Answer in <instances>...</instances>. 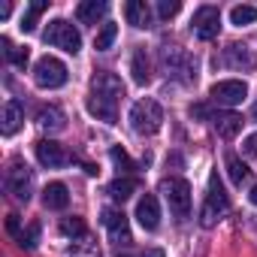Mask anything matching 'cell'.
<instances>
[{
  "label": "cell",
  "instance_id": "obj_1",
  "mask_svg": "<svg viewBox=\"0 0 257 257\" xmlns=\"http://www.w3.org/2000/svg\"><path fill=\"white\" fill-rule=\"evenodd\" d=\"M124 97V85L115 73H97L91 79V94H88V112L106 124H115L118 118V100Z\"/></svg>",
  "mask_w": 257,
  "mask_h": 257
},
{
  "label": "cell",
  "instance_id": "obj_2",
  "mask_svg": "<svg viewBox=\"0 0 257 257\" xmlns=\"http://www.w3.org/2000/svg\"><path fill=\"white\" fill-rule=\"evenodd\" d=\"M164 124V109L158 100L146 97V100H137L134 109H131V127L140 134V137H155Z\"/></svg>",
  "mask_w": 257,
  "mask_h": 257
},
{
  "label": "cell",
  "instance_id": "obj_3",
  "mask_svg": "<svg viewBox=\"0 0 257 257\" xmlns=\"http://www.w3.org/2000/svg\"><path fill=\"white\" fill-rule=\"evenodd\" d=\"M161 67H164L167 76H173V79H179V82H185V85L197 79V64H194V58H191L185 49H179V46H164V49H161Z\"/></svg>",
  "mask_w": 257,
  "mask_h": 257
},
{
  "label": "cell",
  "instance_id": "obj_4",
  "mask_svg": "<svg viewBox=\"0 0 257 257\" xmlns=\"http://www.w3.org/2000/svg\"><path fill=\"white\" fill-rule=\"evenodd\" d=\"M230 209V197L218 179V173L209 176V191H206V203H203V212H200V224L203 227H215V221Z\"/></svg>",
  "mask_w": 257,
  "mask_h": 257
},
{
  "label": "cell",
  "instance_id": "obj_5",
  "mask_svg": "<svg viewBox=\"0 0 257 257\" xmlns=\"http://www.w3.org/2000/svg\"><path fill=\"white\" fill-rule=\"evenodd\" d=\"M43 40H46V46L61 49V52H67V55H79V49H82V37H79V31H76L70 22H64V19L49 22Z\"/></svg>",
  "mask_w": 257,
  "mask_h": 257
},
{
  "label": "cell",
  "instance_id": "obj_6",
  "mask_svg": "<svg viewBox=\"0 0 257 257\" xmlns=\"http://www.w3.org/2000/svg\"><path fill=\"white\" fill-rule=\"evenodd\" d=\"M161 194L167 197L170 212H173L179 221H185V218L191 215V185H188L185 179H164V182H161Z\"/></svg>",
  "mask_w": 257,
  "mask_h": 257
},
{
  "label": "cell",
  "instance_id": "obj_7",
  "mask_svg": "<svg viewBox=\"0 0 257 257\" xmlns=\"http://www.w3.org/2000/svg\"><path fill=\"white\" fill-rule=\"evenodd\" d=\"M67 79H70V73H67L64 61H58V58H52V55L40 58V61H37V67H34V82H37L40 88L55 91V88H64V85H67Z\"/></svg>",
  "mask_w": 257,
  "mask_h": 257
},
{
  "label": "cell",
  "instance_id": "obj_8",
  "mask_svg": "<svg viewBox=\"0 0 257 257\" xmlns=\"http://www.w3.org/2000/svg\"><path fill=\"white\" fill-rule=\"evenodd\" d=\"M7 191L19 200V203H28L31 200V191H34V173L28 164L22 161H13L10 173H7Z\"/></svg>",
  "mask_w": 257,
  "mask_h": 257
},
{
  "label": "cell",
  "instance_id": "obj_9",
  "mask_svg": "<svg viewBox=\"0 0 257 257\" xmlns=\"http://www.w3.org/2000/svg\"><path fill=\"white\" fill-rule=\"evenodd\" d=\"M209 97L218 103V106H239L245 97H248V85L242 79H221L209 88Z\"/></svg>",
  "mask_w": 257,
  "mask_h": 257
},
{
  "label": "cell",
  "instance_id": "obj_10",
  "mask_svg": "<svg viewBox=\"0 0 257 257\" xmlns=\"http://www.w3.org/2000/svg\"><path fill=\"white\" fill-rule=\"evenodd\" d=\"M191 31H194L197 40H215L218 31H221V13H218V7H209V4L200 7L194 13V19H191Z\"/></svg>",
  "mask_w": 257,
  "mask_h": 257
},
{
  "label": "cell",
  "instance_id": "obj_11",
  "mask_svg": "<svg viewBox=\"0 0 257 257\" xmlns=\"http://www.w3.org/2000/svg\"><path fill=\"white\" fill-rule=\"evenodd\" d=\"M100 215H103V227L109 230V239H112L115 245H131V242H134V236H131V224H127V215H124L121 209L106 206Z\"/></svg>",
  "mask_w": 257,
  "mask_h": 257
},
{
  "label": "cell",
  "instance_id": "obj_12",
  "mask_svg": "<svg viewBox=\"0 0 257 257\" xmlns=\"http://www.w3.org/2000/svg\"><path fill=\"white\" fill-rule=\"evenodd\" d=\"M37 161L49 170H61L70 164V155L64 152V146H58L55 140H40L37 143Z\"/></svg>",
  "mask_w": 257,
  "mask_h": 257
},
{
  "label": "cell",
  "instance_id": "obj_13",
  "mask_svg": "<svg viewBox=\"0 0 257 257\" xmlns=\"http://www.w3.org/2000/svg\"><path fill=\"white\" fill-rule=\"evenodd\" d=\"M137 221L143 224V230L155 233L161 227V206H158V197L155 194H146L140 203H137Z\"/></svg>",
  "mask_w": 257,
  "mask_h": 257
},
{
  "label": "cell",
  "instance_id": "obj_14",
  "mask_svg": "<svg viewBox=\"0 0 257 257\" xmlns=\"http://www.w3.org/2000/svg\"><path fill=\"white\" fill-rule=\"evenodd\" d=\"M224 64L233 67V70H254L257 67V58H254V52L245 43H230L224 49Z\"/></svg>",
  "mask_w": 257,
  "mask_h": 257
},
{
  "label": "cell",
  "instance_id": "obj_15",
  "mask_svg": "<svg viewBox=\"0 0 257 257\" xmlns=\"http://www.w3.org/2000/svg\"><path fill=\"white\" fill-rule=\"evenodd\" d=\"M212 127L218 131V137L233 140L242 131V115H236V112H215L212 115Z\"/></svg>",
  "mask_w": 257,
  "mask_h": 257
},
{
  "label": "cell",
  "instance_id": "obj_16",
  "mask_svg": "<svg viewBox=\"0 0 257 257\" xmlns=\"http://www.w3.org/2000/svg\"><path fill=\"white\" fill-rule=\"evenodd\" d=\"M37 124L43 127V131H49V134H61L64 127H67V115L58 106H43L37 112Z\"/></svg>",
  "mask_w": 257,
  "mask_h": 257
},
{
  "label": "cell",
  "instance_id": "obj_17",
  "mask_svg": "<svg viewBox=\"0 0 257 257\" xmlns=\"http://www.w3.org/2000/svg\"><path fill=\"white\" fill-rule=\"evenodd\" d=\"M124 16H127V22H131L134 28H149L152 25V10H149L146 0H127Z\"/></svg>",
  "mask_w": 257,
  "mask_h": 257
},
{
  "label": "cell",
  "instance_id": "obj_18",
  "mask_svg": "<svg viewBox=\"0 0 257 257\" xmlns=\"http://www.w3.org/2000/svg\"><path fill=\"white\" fill-rule=\"evenodd\" d=\"M22 121H25L22 103L10 100V103L4 106V118H0V131H4V137H13V134L19 131V127H22Z\"/></svg>",
  "mask_w": 257,
  "mask_h": 257
},
{
  "label": "cell",
  "instance_id": "obj_19",
  "mask_svg": "<svg viewBox=\"0 0 257 257\" xmlns=\"http://www.w3.org/2000/svg\"><path fill=\"white\" fill-rule=\"evenodd\" d=\"M106 10H109V4H103V0H85V4L76 7V19L82 25H97L106 16Z\"/></svg>",
  "mask_w": 257,
  "mask_h": 257
},
{
  "label": "cell",
  "instance_id": "obj_20",
  "mask_svg": "<svg viewBox=\"0 0 257 257\" xmlns=\"http://www.w3.org/2000/svg\"><path fill=\"white\" fill-rule=\"evenodd\" d=\"M43 203H46V209H67V206H70V191H67V185H64V182L46 185Z\"/></svg>",
  "mask_w": 257,
  "mask_h": 257
},
{
  "label": "cell",
  "instance_id": "obj_21",
  "mask_svg": "<svg viewBox=\"0 0 257 257\" xmlns=\"http://www.w3.org/2000/svg\"><path fill=\"white\" fill-rule=\"evenodd\" d=\"M140 188V182L134 179V176H118L112 185H109V197L112 200H118V203H124L127 197H134V191Z\"/></svg>",
  "mask_w": 257,
  "mask_h": 257
},
{
  "label": "cell",
  "instance_id": "obj_22",
  "mask_svg": "<svg viewBox=\"0 0 257 257\" xmlns=\"http://www.w3.org/2000/svg\"><path fill=\"white\" fill-rule=\"evenodd\" d=\"M131 73H134V82H137V85H149L152 67H149L146 49H137V52H134V58H131Z\"/></svg>",
  "mask_w": 257,
  "mask_h": 257
},
{
  "label": "cell",
  "instance_id": "obj_23",
  "mask_svg": "<svg viewBox=\"0 0 257 257\" xmlns=\"http://www.w3.org/2000/svg\"><path fill=\"white\" fill-rule=\"evenodd\" d=\"M0 46H4V58L10 61V64H16V67H28V61H31V52L25 49V46H13V40L10 37H0Z\"/></svg>",
  "mask_w": 257,
  "mask_h": 257
},
{
  "label": "cell",
  "instance_id": "obj_24",
  "mask_svg": "<svg viewBox=\"0 0 257 257\" xmlns=\"http://www.w3.org/2000/svg\"><path fill=\"white\" fill-rule=\"evenodd\" d=\"M227 173H230V179H233V185H245L248 179H251V170H248V164L242 161V158H236V155H227Z\"/></svg>",
  "mask_w": 257,
  "mask_h": 257
},
{
  "label": "cell",
  "instance_id": "obj_25",
  "mask_svg": "<svg viewBox=\"0 0 257 257\" xmlns=\"http://www.w3.org/2000/svg\"><path fill=\"white\" fill-rule=\"evenodd\" d=\"M49 10V4H46V0H37V4H31L28 10H25V16H22V31L25 34H31V31H37V22H40V16Z\"/></svg>",
  "mask_w": 257,
  "mask_h": 257
},
{
  "label": "cell",
  "instance_id": "obj_26",
  "mask_svg": "<svg viewBox=\"0 0 257 257\" xmlns=\"http://www.w3.org/2000/svg\"><path fill=\"white\" fill-rule=\"evenodd\" d=\"M230 22H233L236 28L254 25V22H257V7H248V4H242V7H233V10H230Z\"/></svg>",
  "mask_w": 257,
  "mask_h": 257
},
{
  "label": "cell",
  "instance_id": "obj_27",
  "mask_svg": "<svg viewBox=\"0 0 257 257\" xmlns=\"http://www.w3.org/2000/svg\"><path fill=\"white\" fill-rule=\"evenodd\" d=\"M115 37H118V25H112V22H106L103 28H100V34L94 37V49L97 52H106L112 43H115Z\"/></svg>",
  "mask_w": 257,
  "mask_h": 257
},
{
  "label": "cell",
  "instance_id": "obj_28",
  "mask_svg": "<svg viewBox=\"0 0 257 257\" xmlns=\"http://www.w3.org/2000/svg\"><path fill=\"white\" fill-rule=\"evenodd\" d=\"M109 158H112V164L118 167V173H131V170H134V161L127 158V152H124L121 146H112V149H109Z\"/></svg>",
  "mask_w": 257,
  "mask_h": 257
},
{
  "label": "cell",
  "instance_id": "obj_29",
  "mask_svg": "<svg viewBox=\"0 0 257 257\" xmlns=\"http://www.w3.org/2000/svg\"><path fill=\"white\" fill-rule=\"evenodd\" d=\"M19 245H22L25 251H34V248L40 245V224H31L28 230H22V236H19Z\"/></svg>",
  "mask_w": 257,
  "mask_h": 257
},
{
  "label": "cell",
  "instance_id": "obj_30",
  "mask_svg": "<svg viewBox=\"0 0 257 257\" xmlns=\"http://www.w3.org/2000/svg\"><path fill=\"white\" fill-rule=\"evenodd\" d=\"M61 233L79 239V236H85V221H82V218H64V221H61Z\"/></svg>",
  "mask_w": 257,
  "mask_h": 257
},
{
  "label": "cell",
  "instance_id": "obj_31",
  "mask_svg": "<svg viewBox=\"0 0 257 257\" xmlns=\"http://www.w3.org/2000/svg\"><path fill=\"white\" fill-rule=\"evenodd\" d=\"M179 10H182L179 0H161V4H158V16H161V19H173Z\"/></svg>",
  "mask_w": 257,
  "mask_h": 257
},
{
  "label": "cell",
  "instance_id": "obj_32",
  "mask_svg": "<svg viewBox=\"0 0 257 257\" xmlns=\"http://www.w3.org/2000/svg\"><path fill=\"white\" fill-rule=\"evenodd\" d=\"M242 155H245V158H257V134L245 137V143H242Z\"/></svg>",
  "mask_w": 257,
  "mask_h": 257
},
{
  "label": "cell",
  "instance_id": "obj_33",
  "mask_svg": "<svg viewBox=\"0 0 257 257\" xmlns=\"http://www.w3.org/2000/svg\"><path fill=\"white\" fill-rule=\"evenodd\" d=\"M7 230H10V233H13V236H16V239H19V236H22V218H19V215H16V212H13V215H10V218H7Z\"/></svg>",
  "mask_w": 257,
  "mask_h": 257
},
{
  "label": "cell",
  "instance_id": "obj_34",
  "mask_svg": "<svg viewBox=\"0 0 257 257\" xmlns=\"http://www.w3.org/2000/svg\"><path fill=\"white\" fill-rule=\"evenodd\" d=\"M143 257H167V254H164V251H161V248H149V251H146V254H143Z\"/></svg>",
  "mask_w": 257,
  "mask_h": 257
},
{
  "label": "cell",
  "instance_id": "obj_35",
  "mask_svg": "<svg viewBox=\"0 0 257 257\" xmlns=\"http://www.w3.org/2000/svg\"><path fill=\"white\" fill-rule=\"evenodd\" d=\"M10 13H13V7H10V4L0 7V19H10Z\"/></svg>",
  "mask_w": 257,
  "mask_h": 257
},
{
  "label": "cell",
  "instance_id": "obj_36",
  "mask_svg": "<svg viewBox=\"0 0 257 257\" xmlns=\"http://www.w3.org/2000/svg\"><path fill=\"white\" fill-rule=\"evenodd\" d=\"M85 173H88V176H97V173H100V170H97V167H94V164H85Z\"/></svg>",
  "mask_w": 257,
  "mask_h": 257
},
{
  "label": "cell",
  "instance_id": "obj_37",
  "mask_svg": "<svg viewBox=\"0 0 257 257\" xmlns=\"http://www.w3.org/2000/svg\"><path fill=\"white\" fill-rule=\"evenodd\" d=\"M248 200H251V203H254V206H257V185H254V188H251V194H248Z\"/></svg>",
  "mask_w": 257,
  "mask_h": 257
},
{
  "label": "cell",
  "instance_id": "obj_38",
  "mask_svg": "<svg viewBox=\"0 0 257 257\" xmlns=\"http://www.w3.org/2000/svg\"><path fill=\"white\" fill-rule=\"evenodd\" d=\"M251 115H254V121H257V103H254V109H251Z\"/></svg>",
  "mask_w": 257,
  "mask_h": 257
},
{
  "label": "cell",
  "instance_id": "obj_39",
  "mask_svg": "<svg viewBox=\"0 0 257 257\" xmlns=\"http://www.w3.org/2000/svg\"><path fill=\"white\" fill-rule=\"evenodd\" d=\"M118 257H127V254H118Z\"/></svg>",
  "mask_w": 257,
  "mask_h": 257
}]
</instances>
